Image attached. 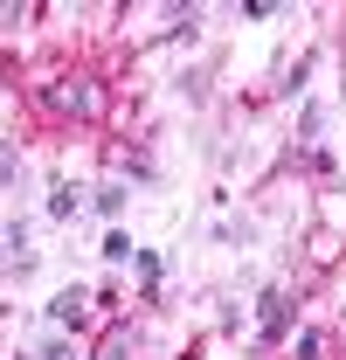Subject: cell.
<instances>
[{
    "instance_id": "cell-1",
    "label": "cell",
    "mask_w": 346,
    "mask_h": 360,
    "mask_svg": "<svg viewBox=\"0 0 346 360\" xmlns=\"http://www.w3.org/2000/svg\"><path fill=\"white\" fill-rule=\"evenodd\" d=\"M257 319H263V347H277V340L291 333V298H284V291H263V298H257Z\"/></svg>"
},
{
    "instance_id": "cell-2",
    "label": "cell",
    "mask_w": 346,
    "mask_h": 360,
    "mask_svg": "<svg viewBox=\"0 0 346 360\" xmlns=\"http://www.w3.org/2000/svg\"><path fill=\"white\" fill-rule=\"evenodd\" d=\"M49 104H56V111H97V90H90L84 77H70L63 90H49Z\"/></svg>"
},
{
    "instance_id": "cell-3",
    "label": "cell",
    "mask_w": 346,
    "mask_h": 360,
    "mask_svg": "<svg viewBox=\"0 0 346 360\" xmlns=\"http://www.w3.org/2000/svg\"><path fill=\"white\" fill-rule=\"evenodd\" d=\"M84 305H90V291H63V298L49 305V319H56V326H84Z\"/></svg>"
},
{
    "instance_id": "cell-4",
    "label": "cell",
    "mask_w": 346,
    "mask_h": 360,
    "mask_svg": "<svg viewBox=\"0 0 346 360\" xmlns=\"http://www.w3.org/2000/svg\"><path fill=\"white\" fill-rule=\"evenodd\" d=\"M28 264H35V250H28V229L7 222V270H28Z\"/></svg>"
},
{
    "instance_id": "cell-5",
    "label": "cell",
    "mask_w": 346,
    "mask_h": 360,
    "mask_svg": "<svg viewBox=\"0 0 346 360\" xmlns=\"http://www.w3.org/2000/svg\"><path fill=\"white\" fill-rule=\"evenodd\" d=\"M97 215H125V187H97Z\"/></svg>"
},
{
    "instance_id": "cell-6",
    "label": "cell",
    "mask_w": 346,
    "mask_h": 360,
    "mask_svg": "<svg viewBox=\"0 0 346 360\" xmlns=\"http://www.w3.org/2000/svg\"><path fill=\"white\" fill-rule=\"evenodd\" d=\"M326 354V340H319V333H298V360H319Z\"/></svg>"
},
{
    "instance_id": "cell-7",
    "label": "cell",
    "mask_w": 346,
    "mask_h": 360,
    "mask_svg": "<svg viewBox=\"0 0 346 360\" xmlns=\"http://www.w3.org/2000/svg\"><path fill=\"white\" fill-rule=\"evenodd\" d=\"M42 360H77V354H70L63 340H49V347H42Z\"/></svg>"
},
{
    "instance_id": "cell-8",
    "label": "cell",
    "mask_w": 346,
    "mask_h": 360,
    "mask_svg": "<svg viewBox=\"0 0 346 360\" xmlns=\"http://www.w3.org/2000/svg\"><path fill=\"white\" fill-rule=\"evenodd\" d=\"M97 360H125V333H118V340H111V347H104Z\"/></svg>"
}]
</instances>
